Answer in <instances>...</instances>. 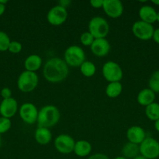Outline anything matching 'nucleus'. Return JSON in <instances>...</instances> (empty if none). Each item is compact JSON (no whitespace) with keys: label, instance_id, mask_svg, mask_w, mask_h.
<instances>
[{"label":"nucleus","instance_id":"6e6552de","mask_svg":"<svg viewBox=\"0 0 159 159\" xmlns=\"http://www.w3.org/2000/svg\"><path fill=\"white\" fill-rule=\"evenodd\" d=\"M154 28L152 24L139 20L132 26V32L137 39L140 40H149L152 39Z\"/></svg>","mask_w":159,"mask_h":159},{"label":"nucleus","instance_id":"c9c22d12","mask_svg":"<svg viewBox=\"0 0 159 159\" xmlns=\"http://www.w3.org/2000/svg\"><path fill=\"white\" fill-rule=\"evenodd\" d=\"M154 129L159 133V120H157L154 122Z\"/></svg>","mask_w":159,"mask_h":159},{"label":"nucleus","instance_id":"a878e982","mask_svg":"<svg viewBox=\"0 0 159 159\" xmlns=\"http://www.w3.org/2000/svg\"><path fill=\"white\" fill-rule=\"evenodd\" d=\"M10 42L8 34L3 31H0V51H8Z\"/></svg>","mask_w":159,"mask_h":159},{"label":"nucleus","instance_id":"4468645a","mask_svg":"<svg viewBox=\"0 0 159 159\" xmlns=\"http://www.w3.org/2000/svg\"><path fill=\"white\" fill-rule=\"evenodd\" d=\"M18 110V103L14 98L2 99L0 103V114L2 116L10 119L17 113Z\"/></svg>","mask_w":159,"mask_h":159},{"label":"nucleus","instance_id":"ddd939ff","mask_svg":"<svg viewBox=\"0 0 159 159\" xmlns=\"http://www.w3.org/2000/svg\"><path fill=\"white\" fill-rule=\"evenodd\" d=\"M111 50V45L106 38L94 39L90 46V51L98 57H103L107 55Z\"/></svg>","mask_w":159,"mask_h":159},{"label":"nucleus","instance_id":"4c0bfd02","mask_svg":"<svg viewBox=\"0 0 159 159\" xmlns=\"http://www.w3.org/2000/svg\"><path fill=\"white\" fill-rule=\"evenodd\" d=\"M133 159H147L146 158H144V157L143 156H142V155H138V156L137 157H136L135 158H133Z\"/></svg>","mask_w":159,"mask_h":159},{"label":"nucleus","instance_id":"f3484780","mask_svg":"<svg viewBox=\"0 0 159 159\" xmlns=\"http://www.w3.org/2000/svg\"><path fill=\"white\" fill-rule=\"evenodd\" d=\"M154 99H155V93L149 88L143 89L139 92L137 97V102L140 106L145 107L154 102Z\"/></svg>","mask_w":159,"mask_h":159},{"label":"nucleus","instance_id":"39448f33","mask_svg":"<svg viewBox=\"0 0 159 159\" xmlns=\"http://www.w3.org/2000/svg\"><path fill=\"white\" fill-rule=\"evenodd\" d=\"M109 30L108 23L101 16L93 17L89 22L88 32L92 34L94 39L105 38L108 34Z\"/></svg>","mask_w":159,"mask_h":159},{"label":"nucleus","instance_id":"72a5a7b5","mask_svg":"<svg viewBox=\"0 0 159 159\" xmlns=\"http://www.w3.org/2000/svg\"><path fill=\"white\" fill-rule=\"evenodd\" d=\"M70 4H71V1H70V0H61V1L59 2V4L58 5H59V6H62V7L66 9L67 7L70 6Z\"/></svg>","mask_w":159,"mask_h":159},{"label":"nucleus","instance_id":"6ab92c4d","mask_svg":"<svg viewBox=\"0 0 159 159\" xmlns=\"http://www.w3.org/2000/svg\"><path fill=\"white\" fill-rule=\"evenodd\" d=\"M51 132L48 128L45 127H37L34 133V139L37 144L41 145H47L51 141Z\"/></svg>","mask_w":159,"mask_h":159},{"label":"nucleus","instance_id":"f704fd0d","mask_svg":"<svg viewBox=\"0 0 159 159\" xmlns=\"http://www.w3.org/2000/svg\"><path fill=\"white\" fill-rule=\"evenodd\" d=\"M5 10H6V5H3L2 3H0V16L4 13Z\"/></svg>","mask_w":159,"mask_h":159},{"label":"nucleus","instance_id":"ea45409f","mask_svg":"<svg viewBox=\"0 0 159 159\" xmlns=\"http://www.w3.org/2000/svg\"><path fill=\"white\" fill-rule=\"evenodd\" d=\"M114 159H127V158H124L123 156H118V157H116V158H115Z\"/></svg>","mask_w":159,"mask_h":159},{"label":"nucleus","instance_id":"a211bd4d","mask_svg":"<svg viewBox=\"0 0 159 159\" xmlns=\"http://www.w3.org/2000/svg\"><path fill=\"white\" fill-rule=\"evenodd\" d=\"M92 151V145L89 141L86 140H80V141H76L73 149V152L75 155L78 157H84L88 156Z\"/></svg>","mask_w":159,"mask_h":159},{"label":"nucleus","instance_id":"2f4dec72","mask_svg":"<svg viewBox=\"0 0 159 159\" xmlns=\"http://www.w3.org/2000/svg\"><path fill=\"white\" fill-rule=\"evenodd\" d=\"M87 159H110L106 155L102 153H97L90 155Z\"/></svg>","mask_w":159,"mask_h":159},{"label":"nucleus","instance_id":"2eb2a0df","mask_svg":"<svg viewBox=\"0 0 159 159\" xmlns=\"http://www.w3.org/2000/svg\"><path fill=\"white\" fill-rule=\"evenodd\" d=\"M147 138L146 132L139 126H132L126 131V138L128 141L140 145Z\"/></svg>","mask_w":159,"mask_h":159},{"label":"nucleus","instance_id":"c756f323","mask_svg":"<svg viewBox=\"0 0 159 159\" xmlns=\"http://www.w3.org/2000/svg\"><path fill=\"white\" fill-rule=\"evenodd\" d=\"M1 96L3 98V99H9V98L12 97V91L8 87H5L1 90Z\"/></svg>","mask_w":159,"mask_h":159},{"label":"nucleus","instance_id":"393cba45","mask_svg":"<svg viewBox=\"0 0 159 159\" xmlns=\"http://www.w3.org/2000/svg\"><path fill=\"white\" fill-rule=\"evenodd\" d=\"M148 86L155 94L159 93V70L154 71L151 74L148 81Z\"/></svg>","mask_w":159,"mask_h":159},{"label":"nucleus","instance_id":"f257e3e1","mask_svg":"<svg viewBox=\"0 0 159 159\" xmlns=\"http://www.w3.org/2000/svg\"><path fill=\"white\" fill-rule=\"evenodd\" d=\"M69 66L64 59L51 57L45 62L43 68L45 79L51 83H59L65 80L69 75Z\"/></svg>","mask_w":159,"mask_h":159},{"label":"nucleus","instance_id":"7ed1b4c3","mask_svg":"<svg viewBox=\"0 0 159 159\" xmlns=\"http://www.w3.org/2000/svg\"><path fill=\"white\" fill-rule=\"evenodd\" d=\"M64 61L68 66L80 67L86 61V54L82 48L72 45L64 52Z\"/></svg>","mask_w":159,"mask_h":159},{"label":"nucleus","instance_id":"412c9836","mask_svg":"<svg viewBox=\"0 0 159 159\" xmlns=\"http://www.w3.org/2000/svg\"><path fill=\"white\" fill-rule=\"evenodd\" d=\"M140 145L128 141L122 148V156L127 159H133L140 155Z\"/></svg>","mask_w":159,"mask_h":159},{"label":"nucleus","instance_id":"c85d7f7f","mask_svg":"<svg viewBox=\"0 0 159 159\" xmlns=\"http://www.w3.org/2000/svg\"><path fill=\"white\" fill-rule=\"evenodd\" d=\"M22 48H23V46H22V43L20 42L13 40V41L10 42L8 51L12 54H18L22 51Z\"/></svg>","mask_w":159,"mask_h":159},{"label":"nucleus","instance_id":"79ce46f5","mask_svg":"<svg viewBox=\"0 0 159 159\" xmlns=\"http://www.w3.org/2000/svg\"><path fill=\"white\" fill-rule=\"evenodd\" d=\"M2 146V138H1V134H0V148Z\"/></svg>","mask_w":159,"mask_h":159},{"label":"nucleus","instance_id":"4be33fe9","mask_svg":"<svg viewBox=\"0 0 159 159\" xmlns=\"http://www.w3.org/2000/svg\"><path fill=\"white\" fill-rule=\"evenodd\" d=\"M123 92V85L120 82H109L105 89V93L108 97L116 98L121 95Z\"/></svg>","mask_w":159,"mask_h":159},{"label":"nucleus","instance_id":"9b49d317","mask_svg":"<svg viewBox=\"0 0 159 159\" xmlns=\"http://www.w3.org/2000/svg\"><path fill=\"white\" fill-rule=\"evenodd\" d=\"M68 12L67 9L59 5L55 6L50 9L47 14V20L52 26H60L67 20Z\"/></svg>","mask_w":159,"mask_h":159},{"label":"nucleus","instance_id":"cd10ccee","mask_svg":"<svg viewBox=\"0 0 159 159\" xmlns=\"http://www.w3.org/2000/svg\"><path fill=\"white\" fill-rule=\"evenodd\" d=\"M11 126H12V122L10 119L1 116L0 117V134L9 131V129L11 128Z\"/></svg>","mask_w":159,"mask_h":159},{"label":"nucleus","instance_id":"473e14b6","mask_svg":"<svg viewBox=\"0 0 159 159\" xmlns=\"http://www.w3.org/2000/svg\"><path fill=\"white\" fill-rule=\"evenodd\" d=\"M152 39L154 40V41L155 42V43L159 44V28L154 30Z\"/></svg>","mask_w":159,"mask_h":159},{"label":"nucleus","instance_id":"5701e85b","mask_svg":"<svg viewBox=\"0 0 159 159\" xmlns=\"http://www.w3.org/2000/svg\"><path fill=\"white\" fill-rule=\"evenodd\" d=\"M145 115L150 120L154 122L159 120V103L154 102L145 107Z\"/></svg>","mask_w":159,"mask_h":159},{"label":"nucleus","instance_id":"b1692460","mask_svg":"<svg viewBox=\"0 0 159 159\" xmlns=\"http://www.w3.org/2000/svg\"><path fill=\"white\" fill-rule=\"evenodd\" d=\"M80 72L84 77L90 78L94 75L96 72V66L93 62L90 61H85L82 65L80 66Z\"/></svg>","mask_w":159,"mask_h":159},{"label":"nucleus","instance_id":"1a4fd4ad","mask_svg":"<svg viewBox=\"0 0 159 159\" xmlns=\"http://www.w3.org/2000/svg\"><path fill=\"white\" fill-rule=\"evenodd\" d=\"M38 111L39 110L34 104L31 102H25L20 107L19 114L23 122L32 125L37 122Z\"/></svg>","mask_w":159,"mask_h":159},{"label":"nucleus","instance_id":"f03ea898","mask_svg":"<svg viewBox=\"0 0 159 159\" xmlns=\"http://www.w3.org/2000/svg\"><path fill=\"white\" fill-rule=\"evenodd\" d=\"M60 116V112L55 106L46 105L38 111L37 123L39 127L49 129L59 123Z\"/></svg>","mask_w":159,"mask_h":159},{"label":"nucleus","instance_id":"0eeeda50","mask_svg":"<svg viewBox=\"0 0 159 159\" xmlns=\"http://www.w3.org/2000/svg\"><path fill=\"white\" fill-rule=\"evenodd\" d=\"M140 154L147 159L158 158L159 142L151 137H147L140 144Z\"/></svg>","mask_w":159,"mask_h":159},{"label":"nucleus","instance_id":"20e7f679","mask_svg":"<svg viewBox=\"0 0 159 159\" xmlns=\"http://www.w3.org/2000/svg\"><path fill=\"white\" fill-rule=\"evenodd\" d=\"M38 81V76L36 72L25 70L19 75L17 79V87L22 93H31L37 88Z\"/></svg>","mask_w":159,"mask_h":159},{"label":"nucleus","instance_id":"7c9ffc66","mask_svg":"<svg viewBox=\"0 0 159 159\" xmlns=\"http://www.w3.org/2000/svg\"><path fill=\"white\" fill-rule=\"evenodd\" d=\"M103 2L104 0H90V4L91 7L94 9H101L103 6Z\"/></svg>","mask_w":159,"mask_h":159},{"label":"nucleus","instance_id":"f8f14e48","mask_svg":"<svg viewBox=\"0 0 159 159\" xmlns=\"http://www.w3.org/2000/svg\"><path fill=\"white\" fill-rule=\"evenodd\" d=\"M102 9L106 15L112 19H117L123 13L124 7L119 0H104Z\"/></svg>","mask_w":159,"mask_h":159},{"label":"nucleus","instance_id":"9d476101","mask_svg":"<svg viewBox=\"0 0 159 159\" xmlns=\"http://www.w3.org/2000/svg\"><path fill=\"white\" fill-rule=\"evenodd\" d=\"M75 143L76 141L70 135L62 134L56 137L54 145L59 153L67 155L73 152Z\"/></svg>","mask_w":159,"mask_h":159},{"label":"nucleus","instance_id":"a19ab883","mask_svg":"<svg viewBox=\"0 0 159 159\" xmlns=\"http://www.w3.org/2000/svg\"><path fill=\"white\" fill-rule=\"evenodd\" d=\"M157 22H158L159 23V12H157Z\"/></svg>","mask_w":159,"mask_h":159},{"label":"nucleus","instance_id":"dca6fc26","mask_svg":"<svg viewBox=\"0 0 159 159\" xmlns=\"http://www.w3.org/2000/svg\"><path fill=\"white\" fill-rule=\"evenodd\" d=\"M157 13L154 7L151 6H143L139 10V16L141 21L153 24L157 21Z\"/></svg>","mask_w":159,"mask_h":159},{"label":"nucleus","instance_id":"423d86ee","mask_svg":"<svg viewBox=\"0 0 159 159\" xmlns=\"http://www.w3.org/2000/svg\"><path fill=\"white\" fill-rule=\"evenodd\" d=\"M102 75L107 82H120L123 77V71L118 63L112 61L105 62L102 66Z\"/></svg>","mask_w":159,"mask_h":159},{"label":"nucleus","instance_id":"aec40b11","mask_svg":"<svg viewBox=\"0 0 159 159\" xmlns=\"http://www.w3.org/2000/svg\"><path fill=\"white\" fill-rule=\"evenodd\" d=\"M42 65V58L37 54H31L24 61V68L26 71L36 72Z\"/></svg>","mask_w":159,"mask_h":159},{"label":"nucleus","instance_id":"bb28decb","mask_svg":"<svg viewBox=\"0 0 159 159\" xmlns=\"http://www.w3.org/2000/svg\"><path fill=\"white\" fill-rule=\"evenodd\" d=\"M80 40L84 46L90 47L93 43L94 40V37L92 36V34L90 32L87 31V32H84L81 34Z\"/></svg>","mask_w":159,"mask_h":159},{"label":"nucleus","instance_id":"58836bf2","mask_svg":"<svg viewBox=\"0 0 159 159\" xmlns=\"http://www.w3.org/2000/svg\"><path fill=\"white\" fill-rule=\"evenodd\" d=\"M7 2H8L7 0H0V3H2V4L3 5H6Z\"/></svg>","mask_w":159,"mask_h":159},{"label":"nucleus","instance_id":"e433bc0d","mask_svg":"<svg viewBox=\"0 0 159 159\" xmlns=\"http://www.w3.org/2000/svg\"><path fill=\"white\" fill-rule=\"evenodd\" d=\"M151 2H152L153 4L155 5V6H159V0H152V1H151Z\"/></svg>","mask_w":159,"mask_h":159}]
</instances>
